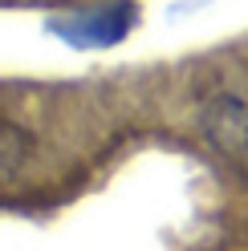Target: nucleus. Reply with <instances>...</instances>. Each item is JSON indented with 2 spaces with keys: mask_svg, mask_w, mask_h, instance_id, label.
<instances>
[{
  "mask_svg": "<svg viewBox=\"0 0 248 251\" xmlns=\"http://www.w3.org/2000/svg\"><path fill=\"white\" fill-rule=\"evenodd\" d=\"M199 134L228 162L248 166V65H228L199 93Z\"/></svg>",
  "mask_w": 248,
  "mask_h": 251,
  "instance_id": "1",
  "label": "nucleus"
},
{
  "mask_svg": "<svg viewBox=\"0 0 248 251\" xmlns=\"http://www.w3.org/2000/svg\"><path fill=\"white\" fill-rule=\"evenodd\" d=\"M29 158V134L17 122L0 118V182H8Z\"/></svg>",
  "mask_w": 248,
  "mask_h": 251,
  "instance_id": "2",
  "label": "nucleus"
}]
</instances>
